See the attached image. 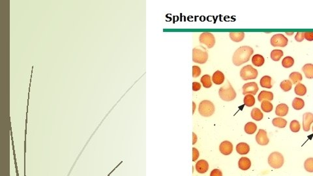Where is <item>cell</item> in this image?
Instances as JSON below:
<instances>
[{"label":"cell","mask_w":313,"mask_h":176,"mask_svg":"<svg viewBox=\"0 0 313 176\" xmlns=\"http://www.w3.org/2000/svg\"><path fill=\"white\" fill-rule=\"evenodd\" d=\"M253 52V49L250 46H241L235 51L232 57V61L236 66H240L249 61Z\"/></svg>","instance_id":"cell-1"},{"label":"cell","mask_w":313,"mask_h":176,"mask_svg":"<svg viewBox=\"0 0 313 176\" xmlns=\"http://www.w3.org/2000/svg\"><path fill=\"white\" fill-rule=\"evenodd\" d=\"M219 95L220 98L224 101H232L236 97V93L229 82L220 88Z\"/></svg>","instance_id":"cell-2"},{"label":"cell","mask_w":313,"mask_h":176,"mask_svg":"<svg viewBox=\"0 0 313 176\" xmlns=\"http://www.w3.org/2000/svg\"><path fill=\"white\" fill-rule=\"evenodd\" d=\"M208 59V54L203 46H199L192 50V61L199 64L206 63Z\"/></svg>","instance_id":"cell-3"},{"label":"cell","mask_w":313,"mask_h":176,"mask_svg":"<svg viewBox=\"0 0 313 176\" xmlns=\"http://www.w3.org/2000/svg\"><path fill=\"white\" fill-rule=\"evenodd\" d=\"M198 111L200 114L204 117H210L215 112V106L210 101H202L200 103Z\"/></svg>","instance_id":"cell-4"},{"label":"cell","mask_w":313,"mask_h":176,"mask_svg":"<svg viewBox=\"0 0 313 176\" xmlns=\"http://www.w3.org/2000/svg\"><path fill=\"white\" fill-rule=\"evenodd\" d=\"M284 162L283 155L279 152H274L268 157L269 165L274 169H279L281 168Z\"/></svg>","instance_id":"cell-5"},{"label":"cell","mask_w":313,"mask_h":176,"mask_svg":"<svg viewBox=\"0 0 313 176\" xmlns=\"http://www.w3.org/2000/svg\"><path fill=\"white\" fill-rule=\"evenodd\" d=\"M258 75V70L253 68L251 65L243 67L240 71V76L243 80L256 79Z\"/></svg>","instance_id":"cell-6"},{"label":"cell","mask_w":313,"mask_h":176,"mask_svg":"<svg viewBox=\"0 0 313 176\" xmlns=\"http://www.w3.org/2000/svg\"><path fill=\"white\" fill-rule=\"evenodd\" d=\"M199 41L201 44L206 45L208 49H211L215 44V39L213 34L210 32H204L200 35Z\"/></svg>","instance_id":"cell-7"},{"label":"cell","mask_w":313,"mask_h":176,"mask_svg":"<svg viewBox=\"0 0 313 176\" xmlns=\"http://www.w3.org/2000/svg\"><path fill=\"white\" fill-rule=\"evenodd\" d=\"M288 42V39L280 34L274 35L271 39V44L274 47H284L287 46Z\"/></svg>","instance_id":"cell-8"},{"label":"cell","mask_w":313,"mask_h":176,"mask_svg":"<svg viewBox=\"0 0 313 176\" xmlns=\"http://www.w3.org/2000/svg\"><path fill=\"white\" fill-rule=\"evenodd\" d=\"M243 94L246 95H254L258 91V86L256 82H249L243 85Z\"/></svg>","instance_id":"cell-9"},{"label":"cell","mask_w":313,"mask_h":176,"mask_svg":"<svg viewBox=\"0 0 313 176\" xmlns=\"http://www.w3.org/2000/svg\"><path fill=\"white\" fill-rule=\"evenodd\" d=\"M256 141L260 146L268 145L269 140L266 131L263 129H260L256 136Z\"/></svg>","instance_id":"cell-10"},{"label":"cell","mask_w":313,"mask_h":176,"mask_svg":"<svg viewBox=\"0 0 313 176\" xmlns=\"http://www.w3.org/2000/svg\"><path fill=\"white\" fill-rule=\"evenodd\" d=\"M313 123V114L310 112L305 113L303 116V129L308 132L310 130V125Z\"/></svg>","instance_id":"cell-11"},{"label":"cell","mask_w":313,"mask_h":176,"mask_svg":"<svg viewBox=\"0 0 313 176\" xmlns=\"http://www.w3.org/2000/svg\"><path fill=\"white\" fill-rule=\"evenodd\" d=\"M219 150L224 155H229L233 151V145L229 141H224L220 144Z\"/></svg>","instance_id":"cell-12"},{"label":"cell","mask_w":313,"mask_h":176,"mask_svg":"<svg viewBox=\"0 0 313 176\" xmlns=\"http://www.w3.org/2000/svg\"><path fill=\"white\" fill-rule=\"evenodd\" d=\"M195 169L199 173H204L209 169V164L205 160H200L196 163Z\"/></svg>","instance_id":"cell-13"},{"label":"cell","mask_w":313,"mask_h":176,"mask_svg":"<svg viewBox=\"0 0 313 176\" xmlns=\"http://www.w3.org/2000/svg\"><path fill=\"white\" fill-rule=\"evenodd\" d=\"M238 166L241 170L246 171L248 170L251 166V162L249 158L247 157H242L238 162Z\"/></svg>","instance_id":"cell-14"},{"label":"cell","mask_w":313,"mask_h":176,"mask_svg":"<svg viewBox=\"0 0 313 176\" xmlns=\"http://www.w3.org/2000/svg\"><path fill=\"white\" fill-rule=\"evenodd\" d=\"M288 106L286 104H279L277 106L275 109V114L279 117H283L287 115L288 113Z\"/></svg>","instance_id":"cell-15"},{"label":"cell","mask_w":313,"mask_h":176,"mask_svg":"<svg viewBox=\"0 0 313 176\" xmlns=\"http://www.w3.org/2000/svg\"><path fill=\"white\" fill-rule=\"evenodd\" d=\"M236 151L239 155H247L250 151V147L246 143H239L236 146Z\"/></svg>","instance_id":"cell-16"},{"label":"cell","mask_w":313,"mask_h":176,"mask_svg":"<svg viewBox=\"0 0 313 176\" xmlns=\"http://www.w3.org/2000/svg\"><path fill=\"white\" fill-rule=\"evenodd\" d=\"M212 81L216 85H221L224 81V75L220 70L215 72L212 76Z\"/></svg>","instance_id":"cell-17"},{"label":"cell","mask_w":313,"mask_h":176,"mask_svg":"<svg viewBox=\"0 0 313 176\" xmlns=\"http://www.w3.org/2000/svg\"><path fill=\"white\" fill-rule=\"evenodd\" d=\"M273 99H274V94L272 92L267 91H262L258 97V100L260 102H262L263 101H270Z\"/></svg>","instance_id":"cell-18"},{"label":"cell","mask_w":313,"mask_h":176,"mask_svg":"<svg viewBox=\"0 0 313 176\" xmlns=\"http://www.w3.org/2000/svg\"><path fill=\"white\" fill-rule=\"evenodd\" d=\"M302 70L305 75L306 78L309 79L313 78V64H306V65H305L303 67Z\"/></svg>","instance_id":"cell-19"},{"label":"cell","mask_w":313,"mask_h":176,"mask_svg":"<svg viewBox=\"0 0 313 176\" xmlns=\"http://www.w3.org/2000/svg\"><path fill=\"white\" fill-rule=\"evenodd\" d=\"M230 37L232 41L239 43L243 40L245 37V34L243 32H231V33H230Z\"/></svg>","instance_id":"cell-20"},{"label":"cell","mask_w":313,"mask_h":176,"mask_svg":"<svg viewBox=\"0 0 313 176\" xmlns=\"http://www.w3.org/2000/svg\"><path fill=\"white\" fill-rule=\"evenodd\" d=\"M272 123L275 127L283 129L287 125V121L282 117H276L273 119Z\"/></svg>","instance_id":"cell-21"},{"label":"cell","mask_w":313,"mask_h":176,"mask_svg":"<svg viewBox=\"0 0 313 176\" xmlns=\"http://www.w3.org/2000/svg\"><path fill=\"white\" fill-rule=\"evenodd\" d=\"M289 78H290V80L294 84H299L303 79L302 75L298 72H293L292 73L290 76H289Z\"/></svg>","instance_id":"cell-22"},{"label":"cell","mask_w":313,"mask_h":176,"mask_svg":"<svg viewBox=\"0 0 313 176\" xmlns=\"http://www.w3.org/2000/svg\"><path fill=\"white\" fill-rule=\"evenodd\" d=\"M265 60L262 55L256 54L252 58V63L256 67H261L263 65Z\"/></svg>","instance_id":"cell-23"},{"label":"cell","mask_w":313,"mask_h":176,"mask_svg":"<svg viewBox=\"0 0 313 176\" xmlns=\"http://www.w3.org/2000/svg\"><path fill=\"white\" fill-rule=\"evenodd\" d=\"M251 114L252 118L254 120H255V121H257V122L261 121V120L263 117V114H262L261 110L259 108H253L252 110V111H251Z\"/></svg>","instance_id":"cell-24"},{"label":"cell","mask_w":313,"mask_h":176,"mask_svg":"<svg viewBox=\"0 0 313 176\" xmlns=\"http://www.w3.org/2000/svg\"><path fill=\"white\" fill-rule=\"evenodd\" d=\"M260 84L262 87L268 88V89H271V88L272 87L271 78L269 76H263L260 80Z\"/></svg>","instance_id":"cell-25"},{"label":"cell","mask_w":313,"mask_h":176,"mask_svg":"<svg viewBox=\"0 0 313 176\" xmlns=\"http://www.w3.org/2000/svg\"><path fill=\"white\" fill-rule=\"evenodd\" d=\"M245 131L248 134H253L257 130V126L253 122H248L245 125Z\"/></svg>","instance_id":"cell-26"},{"label":"cell","mask_w":313,"mask_h":176,"mask_svg":"<svg viewBox=\"0 0 313 176\" xmlns=\"http://www.w3.org/2000/svg\"><path fill=\"white\" fill-rule=\"evenodd\" d=\"M294 91L296 95L299 96H303L307 93V88L303 84L299 83L295 85Z\"/></svg>","instance_id":"cell-27"},{"label":"cell","mask_w":313,"mask_h":176,"mask_svg":"<svg viewBox=\"0 0 313 176\" xmlns=\"http://www.w3.org/2000/svg\"><path fill=\"white\" fill-rule=\"evenodd\" d=\"M292 107L296 110H301L305 106V102L302 99L295 98L292 101Z\"/></svg>","instance_id":"cell-28"},{"label":"cell","mask_w":313,"mask_h":176,"mask_svg":"<svg viewBox=\"0 0 313 176\" xmlns=\"http://www.w3.org/2000/svg\"><path fill=\"white\" fill-rule=\"evenodd\" d=\"M261 108L262 111H263L264 112L269 113L270 111L273 110L274 108V106L271 104V102L269 101H263L261 103Z\"/></svg>","instance_id":"cell-29"},{"label":"cell","mask_w":313,"mask_h":176,"mask_svg":"<svg viewBox=\"0 0 313 176\" xmlns=\"http://www.w3.org/2000/svg\"><path fill=\"white\" fill-rule=\"evenodd\" d=\"M244 105L248 107H251L254 105L255 98L253 95H246L243 99Z\"/></svg>","instance_id":"cell-30"},{"label":"cell","mask_w":313,"mask_h":176,"mask_svg":"<svg viewBox=\"0 0 313 176\" xmlns=\"http://www.w3.org/2000/svg\"><path fill=\"white\" fill-rule=\"evenodd\" d=\"M200 82H201L202 85L206 88H210L212 85L211 76L208 75H204L201 78V79H200Z\"/></svg>","instance_id":"cell-31"},{"label":"cell","mask_w":313,"mask_h":176,"mask_svg":"<svg viewBox=\"0 0 313 176\" xmlns=\"http://www.w3.org/2000/svg\"><path fill=\"white\" fill-rule=\"evenodd\" d=\"M283 52L280 50H274L271 52V58L274 61H279L283 57Z\"/></svg>","instance_id":"cell-32"},{"label":"cell","mask_w":313,"mask_h":176,"mask_svg":"<svg viewBox=\"0 0 313 176\" xmlns=\"http://www.w3.org/2000/svg\"><path fill=\"white\" fill-rule=\"evenodd\" d=\"M294 64V60L290 56L285 57L282 61V65L284 68H290Z\"/></svg>","instance_id":"cell-33"},{"label":"cell","mask_w":313,"mask_h":176,"mask_svg":"<svg viewBox=\"0 0 313 176\" xmlns=\"http://www.w3.org/2000/svg\"><path fill=\"white\" fill-rule=\"evenodd\" d=\"M280 87L284 91L286 92L290 91L292 89V83L290 80H283L281 83H280Z\"/></svg>","instance_id":"cell-34"},{"label":"cell","mask_w":313,"mask_h":176,"mask_svg":"<svg viewBox=\"0 0 313 176\" xmlns=\"http://www.w3.org/2000/svg\"><path fill=\"white\" fill-rule=\"evenodd\" d=\"M304 168L308 172H313V158H307L304 163Z\"/></svg>","instance_id":"cell-35"},{"label":"cell","mask_w":313,"mask_h":176,"mask_svg":"<svg viewBox=\"0 0 313 176\" xmlns=\"http://www.w3.org/2000/svg\"><path fill=\"white\" fill-rule=\"evenodd\" d=\"M301 128V125L300 124V122L297 120H293L291 122L290 124V129L291 131L293 132H298L300 131Z\"/></svg>","instance_id":"cell-36"},{"label":"cell","mask_w":313,"mask_h":176,"mask_svg":"<svg viewBox=\"0 0 313 176\" xmlns=\"http://www.w3.org/2000/svg\"><path fill=\"white\" fill-rule=\"evenodd\" d=\"M201 75V69L198 66L192 67V77L197 78Z\"/></svg>","instance_id":"cell-37"},{"label":"cell","mask_w":313,"mask_h":176,"mask_svg":"<svg viewBox=\"0 0 313 176\" xmlns=\"http://www.w3.org/2000/svg\"><path fill=\"white\" fill-rule=\"evenodd\" d=\"M305 39V32H298L295 36V39L297 42H302Z\"/></svg>","instance_id":"cell-38"},{"label":"cell","mask_w":313,"mask_h":176,"mask_svg":"<svg viewBox=\"0 0 313 176\" xmlns=\"http://www.w3.org/2000/svg\"><path fill=\"white\" fill-rule=\"evenodd\" d=\"M199 157V152L197 149L192 148V161L195 162Z\"/></svg>","instance_id":"cell-39"},{"label":"cell","mask_w":313,"mask_h":176,"mask_svg":"<svg viewBox=\"0 0 313 176\" xmlns=\"http://www.w3.org/2000/svg\"><path fill=\"white\" fill-rule=\"evenodd\" d=\"M305 39L309 41H313V32H305Z\"/></svg>","instance_id":"cell-40"},{"label":"cell","mask_w":313,"mask_h":176,"mask_svg":"<svg viewBox=\"0 0 313 176\" xmlns=\"http://www.w3.org/2000/svg\"><path fill=\"white\" fill-rule=\"evenodd\" d=\"M210 176H222V173L219 169H214L211 172Z\"/></svg>","instance_id":"cell-41"},{"label":"cell","mask_w":313,"mask_h":176,"mask_svg":"<svg viewBox=\"0 0 313 176\" xmlns=\"http://www.w3.org/2000/svg\"><path fill=\"white\" fill-rule=\"evenodd\" d=\"M200 89H201V84L200 83L196 82H194L192 83V90L194 91H199Z\"/></svg>","instance_id":"cell-42"},{"label":"cell","mask_w":313,"mask_h":176,"mask_svg":"<svg viewBox=\"0 0 313 176\" xmlns=\"http://www.w3.org/2000/svg\"><path fill=\"white\" fill-rule=\"evenodd\" d=\"M197 142V137L195 132H192V144H195Z\"/></svg>","instance_id":"cell-43"},{"label":"cell","mask_w":313,"mask_h":176,"mask_svg":"<svg viewBox=\"0 0 313 176\" xmlns=\"http://www.w3.org/2000/svg\"><path fill=\"white\" fill-rule=\"evenodd\" d=\"M192 106H193V110H192V114H194L195 111V108H196V105H195V103L194 102H192Z\"/></svg>","instance_id":"cell-44"},{"label":"cell","mask_w":313,"mask_h":176,"mask_svg":"<svg viewBox=\"0 0 313 176\" xmlns=\"http://www.w3.org/2000/svg\"><path fill=\"white\" fill-rule=\"evenodd\" d=\"M286 34L289 35H291L294 34V32H292V33H286Z\"/></svg>","instance_id":"cell-45"},{"label":"cell","mask_w":313,"mask_h":176,"mask_svg":"<svg viewBox=\"0 0 313 176\" xmlns=\"http://www.w3.org/2000/svg\"><path fill=\"white\" fill-rule=\"evenodd\" d=\"M312 132H313V126H312Z\"/></svg>","instance_id":"cell-46"}]
</instances>
